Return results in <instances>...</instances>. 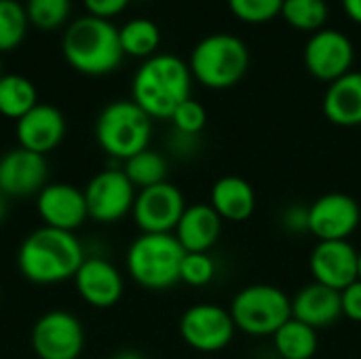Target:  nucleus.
I'll return each instance as SVG.
<instances>
[{
	"label": "nucleus",
	"instance_id": "nucleus-22",
	"mask_svg": "<svg viewBox=\"0 0 361 359\" xmlns=\"http://www.w3.org/2000/svg\"><path fill=\"white\" fill-rule=\"evenodd\" d=\"M216 214L226 222H243L254 214L256 195L247 180L239 176H224L212 188V203Z\"/></svg>",
	"mask_w": 361,
	"mask_h": 359
},
{
	"label": "nucleus",
	"instance_id": "nucleus-32",
	"mask_svg": "<svg viewBox=\"0 0 361 359\" xmlns=\"http://www.w3.org/2000/svg\"><path fill=\"white\" fill-rule=\"evenodd\" d=\"M169 121L173 123V127H176L178 133L195 138V135L205 127V123H207V112H205V108H203L197 99L188 97L186 102H182V104L176 108V112L171 114Z\"/></svg>",
	"mask_w": 361,
	"mask_h": 359
},
{
	"label": "nucleus",
	"instance_id": "nucleus-39",
	"mask_svg": "<svg viewBox=\"0 0 361 359\" xmlns=\"http://www.w3.org/2000/svg\"><path fill=\"white\" fill-rule=\"evenodd\" d=\"M0 76H2V63H0Z\"/></svg>",
	"mask_w": 361,
	"mask_h": 359
},
{
	"label": "nucleus",
	"instance_id": "nucleus-36",
	"mask_svg": "<svg viewBox=\"0 0 361 359\" xmlns=\"http://www.w3.org/2000/svg\"><path fill=\"white\" fill-rule=\"evenodd\" d=\"M112 359H148L146 355H142L140 351H131V349H125V351H118Z\"/></svg>",
	"mask_w": 361,
	"mask_h": 359
},
{
	"label": "nucleus",
	"instance_id": "nucleus-6",
	"mask_svg": "<svg viewBox=\"0 0 361 359\" xmlns=\"http://www.w3.org/2000/svg\"><path fill=\"white\" fill-rule=\"evenodd\" d=\"M150 135L152 118L133 99L108 104L95 121V140L112 159L127 161L146 150Z\"/></svg>",
	"mask_w": 361,
	"mask_h": 359
},
{
	"label": "nucleus",
	"instance_id": "nucleus-12",
	"mask_svg": "<svg viewBox=\"0 0 361 359\" xmlns=\"http://www.w3.org/2000/svg\"><path fill=\"white\" fill-rule=\"evenodd\" d=\"M353 55V42L347 34L332 28H322L307 40L305 66L315 78L334 83L336 78L351 72Z\"/></svg>",
	"mask_w": 361,
	"mask_h": 359
},
{
	"label": "nucleus",
	"instance_id": "nucleus-30",
	"mask_svg": "<svg viewBox=\"0 0 361 359\" xmlns=\"http://www.w3.org/2000/svg\"><path fill=\"white\" fill-rule=\"evenodd\" d=\"M216 275V262L207 252H186L180 267V281L188 286H205Z\"/></svg>",
	"mask_w": 361,
	"mask_h": 359
},
{
	"label": "nucleus",
	"instance_id": "nucleus-37",
	"mask_svg": "<svg viewBox=\"0 0 361 359\" xmlns=\"http://www.w3.org/2000/svg\"><path fill=\"white\" fill-rule=\"evenodd\" d=\"M4 218H6V199H4V195H0V224Z\"/></svg>",
	"mask_w": 361,
	"mask_h": 359
},
{
	"label": "nucleus",
	"instance_id": "nucleus-18",
	"mask_svg": "<svg viewBox=\"0 0 361 359\" xmlns=\"http://www.w3.org/2000/svg\"><path fill=\"white\" fill-rule=\"evenodd\" d=\"M15 133L21 148L44 157L61 144L66 135V118L55 106L36 104L17 121Z\"/></svg>",
	"mask_w": 361,
	"mask_h": 359
},
{
	"label": "nucleus",
	"instance_id": "nucleus-2",
	"mask_svg": "<svg viewBox=\"0 0 361 359\" xmlns=\"http://www.w3.org/2000/svg\"><path fill=\"white\" fill-rule=\"evenodd\" d=\"M192 74L186 61L161 53L148 57L131 83L133 102L150 118H171L176 108L190 97Z\"/></svg>",
	"mask_w": 361,
	"mask_h": 359
},
{
	"label": "nucleus",
	"instance_id": "nucleus-31",
	"mask_svg": "<svg viewBox=\"0 0 361 359\" xmlns=\"http://www.w3.org/2000/svg\"><path fill=\"white\" fill-rule=\"evenodd\" d=\"M235 17L247 23H262L281 15L283 0H228Z\"/></svg>",
	"mask_w": 361,
	"mask_h": 359
},
{
	"label": "nucleus",
	"instance_id": "nucleus-8",
	"mask_svg": "<svg viewBox=\"0 0 361 359\" xmlns=\"http://www.w3.org/2000/svg\"><path fill=\"white\" fill-rule=\"evenodd\" d=\"M89 218L99 224L123 220L135 203V186L123 169H106L89 180L82 188Z\"/></svg>",
	"mask_w": 361,
	"mask_h": 359
},
{
	"label": "nucleus",
	"instance_id": "nucleus-17",
	"mask_svg": "<svg viewBox=\"0 0 361 359\" xmlns=\"http://www.w3.org/2000/svg\"><path fill=\"white\" fill-rule=\"evenodd\" d=\"M74 286L78 296L95 309L114 307L125 290L123 275L112 262L104 258H85L74 275Z\"/></svg>",
	"mask_w": 361,
	"mask_h": 359
},
{
	"label": "nucleus",
	"instance_id": "nucleus-33",
	"mask_svg": "<svg viewBox=\"0 0 361 359\" xmlns=\"http://www.w3.org/2000/svg\"><path fill=\"white\" fill-rule=\"evenodd\" d=\"M343 315L351 322H361V281H353L341 292Z\"/></svg>",
	"mask_w": 361,
	"mask_h": 359
},
{
	"label": "nucleus",
	"instance_id": "nucleus-11",
	"mask_svg": "<svg viewBox=\"0 0 361 359\" xmlns=\"http://www.w3.org/2000/svg\"><path fill=\"white\" fill-rule=\"evenodd\" d=\"M184 209L186 203L180 188L169 182H161L157 186L142 188L135 195V203L131 212L142 233L167 235L176 231Z\"/></svg>",
	"mask_w": 361,
	"mask_h": 359
},
{
	"label": "nucleus",
	"instance_id": "nucleus-26",
	"mask_svg": "<svg viewBox=\"0 0 361 359\" xmlns=\"http://www.w3.org/2000/svg\"><path fill=\"white\" fill-rule=\"evenodd\" d=\"M123 171L129 178V182L135 188L142 190V188H150V186H157V184L165 182V178H167V161L157 150L146 148V150L137 152L135 157L127 159Z\"/></svg>",
	"mask_w": 361,
	"mask_h": 359
},
{
	"label": "nucleus",
	"instance_id": "nucleus-5",
	"mask_svg": "<svg viewBox=\"0 0 361 359\" xmlns=\"http://www.w3.org/2000/svg\"><path fill=\"white\" fill-rule=\"evenodd\" d=\"M188 68L201 85L209 89H228L245 76L250 51L235 34H209L192 49Z\"/></svg>",
	"mask_w": 361,
	"mask_h": 359
},
{
	"label": "nucleus",
	"instance_id": "nucleus-29",
	"mask_svg": "<svg viewBox=\"0 0 361 359\" xmlns=\"http://www.w3.org/2000/svg\"><path fill=\"white\" fill-rule=\"evenodd\" d=\"M27 19L38 30H57L66 23L70 15V0H27L25 4Z\"/></svg>",
	"mask_w": 361,
	"mask_h": 359
},
{
	"label": "nucleus",
	"instance_id": "nucleus-19",
	"mask_svg": "<svg viewBox=\"0 0 361 359\" xmlns=\"http://www.w3.org/2000/svg\"><path fill=\"white\" fill-rule=\"evenodd\" d=\"M343 315L341 292L324 284H309L292 298V317L311 326L313 330L336 324Z\"/></svg>",
	"mask_w": 361,
	"mask_h": 359
},
{
	"label": "nucleus",
	"instance_id": "nucleus-14",
	"mask_svg": "<svg viewBox=\"0 0 361 359\" xmlns=\"http://www.w3.org/2000/svg\"><path fill=\"white\" fill-rule=\"evenodd\" d=\"M36 209L44 226L74 233L89 218L85 193L66 182L47 184L36 195Z\"/></svg>",
	"mask_w": 361,
	"mask_h": 359
},
{
	"label": "nucleus",
	"instance_id": "nucleus-3",
	"mask_svg": "<svg viewBox=\"0 0 361 359\" xmlns=\"http://www.w3.org/2000/svg\"><path fill=\"white\" fill-rule=\"evenodd\" d=\"M61 51L66 61L76 72L89 76H102L116 70L125 55L118 28H114L108 19L93 15L78 17L66 28Z\"/></svg>",
	"mask_w": 361,
	"mask_h": 359
},
{
	"label": "nucleus",
	"instance_id": "nucleus-20",
	"mask_svg": "<svg viewBox=\"0 0 361 359\" xmlns=\"http://www.w3.org/2000/svg\"><path fill=\"white\" fill-rule=\"evenodd\" d=\"M222 233V218L209 203H195L184 209L173 237L184 252H209Z\"/></svg>",
	"mask_w": 361,
	"mask_h": 359
},
{
	"label": "nucleus",
	"instance_id": "nucleus-28",
	"mask_svg": "<svg viewBox=\"0 0 361 359\" xmlns=\"http://www.w3.org/2000/svg\"><path fill=\"white\" fill-rule=\"evenodd\" d=\"M25 6L17 0H0V53L17 49L27 32Z\"/></svg>",
	"mask_w": 361,
	"mask_h": 359
},
{
	"label": "nucleus",
	"instance_id": "nucleus-4",
	"mask_svg": "<svg viewBox=\"0 0 361 359\" xmlns=\"http://www.w3.org/2000/svg\"><path fill=\"white\" fill-rule=\"evenodd\" d=\"M186 252L173 237L142 233L127 250V271L146 290H169L180 281V267Z\"/></svg>",
	"mask_w": 361,
	"mask_h": 359
},
{
	"label": "nucleus",
	"instance_id": "nucleus-9",
	"mask_svg": "<svg viewBox=\"0 0 361 359\" xmlns=\"http://www.w3.org/2000/svg\"><path fill=\"white\" fill-rule=\"evenodd\" d=\"M235 322L231 311L220 305L201 303L190 307L180 320L182 341L201 353H216L231 345L235 336Z\"/></svg>",
	"mask_w": 361,
	"mask_h": 359
},
{
	"label": "nucleus",
	"instance_id": "nucleus-25",
	"mask_svg": "<svg viewBox=\"0 0 361 359\" xmlns=\"http://www.w3.org/2000/svg\"><path fill=\"white\" fill-rule=\"evenodd\" d=\"M118 38L125 55L152 57L161 42V32L154 21L146 17H137L127 21L123 28H118Z\"/></svg>",
	"mask_w": 361,
	"mask_h": 359
},
{
	"label": "nucleus",
	"instance_id": "nucleus-35",
	"mask_svg": "<svg viewBox=\"0 0 361 359\" xmlns=\"http://www.w3.org/2000/svg\"><path fill=\"white\" fill-rule=\"evenodd\" d=\"M343 6L353 21L361 23V0H343Z\"/></svg>",
	"mask_w": 361,
	"mask_h": 359
},
{
	"label": "nucleus",
	"instance_id": "nucleus-7",
	"mask_svg": "<svg viewBox=\"0 0 361 359\" xmlns=\"http://www.w3.org/2000/svg\"><path fill=\"white\" fill-rule=\"evenodd\" d=\"M228 311L237 330L250 336H273L292 320V298L277 286L256 284L243 288Z\"/></svg>",
	"mask_w": 361,
	"mask_h": 359
},
{
	"label": "nucleus",
	"instance_id": "nucleus-34",
	"mask_svg": "<svg viewBox=\"0 0 361 359\" xmlns=\"http://www.w3.org/2000/svg\"><path fill=\"white\" fill-rule=\"evenodd\" d=\"M131 0H85V6H87L89 15L110 21V17H114L121 11H125V6Z\"/></svg>",
	"mask_w": 361,
	"mask_h": 359
},
{
	"label": "nucleus",
	"instance_id": "nucleus-10",
	"mask_svg": "<svg viewBox=\"0 0 361 359\" xmlns=\"http://www.w3.org/2000/svg\"><path fill=\"white\" fill-rule=\"evenodd\" d=\"M32 349L38 359H78L85 330L68 311H49L32 328Z\"/></svg>",
	"mask_w": 361,
	"mask_h": 359
},
{
	"label": "nucleus",
	"instance_id": "nucleus-24",
	"mask_svg": "<svg viewBox=\"0 0 361 359\" xmlns=\"http://www.w3.org/2000/svg\"><path fill=\"white\" fill-rule=\"evenodd\" d=\"M273 343L281 359H311L317 351V330L292 317L273 334Z\"/></svg>",
	"mask_w": 361,
	"mask_h": 359
},
{
	"label": "nucleus",
	"instance_id": "nucleus-27",
	"mask_svg": "<svg viewBox=\"0 0 361 359\" xmlns=\"http://www.w3.org/2000/svg\"><path fill=\"white\" fill-rule=\"evenodd\" d=\"M281 15L296 30L317 32L326 25L330 11L326 0H283Z\"/></svg>",
	"mask_w": 361,
	"mask_h": 359
},
{
	"label": "nucleus",
	"instance_id": "nucleus-15",
	"mask_svg": "<svg viewBox=\"0 0 361 359\" xmlns=\"http://www.w3.org/2000/svg\"><path fill=\"white\" fill-rule=\"evenodd\" d=\"M49 165L42 154L30 152L21 146L0 157V195L32 197L47 186Z\"/></svg>",
	"mask_w": 361,
	"mask_h": 359
},
{
	"label": "nucleus",
	"instance_id": "nucleus-1",
	"mask_svg": "<svg viewBox=\"0 0 361 359\" xmlns=\"http://www.w3.org/2000/svg\"><path fill=\"white\" fill-rule=\"evenodd\" d=\"M85 262V250L74 233L57 229H36L17 254L19 273L36 286H53L74 279Z\"/></svg>",
	"mask_w": 361,
	"mask_h": 359
},
{
	"label": "nucleus",
	"instance_id": "nucleus-23",
	"mask_svg": "<svg viewBox=\"0 0 361 359\" xmlns=\"http://www.w3.org/2000/svg\"><path fill=\"white\" fill-rule=\"evenodd\" d=\"M36 104H38V93L30 78L21 74L0 76V114L2 116L19 121Z\"/></svg>",
	"mask_w": 361,
	"mask_h": 359
},
{
	"label": "nucleus",
	"instance_id": "nucleus-38",
	"mask_svg": "<svg viewBox=\"0 0 361 359\" xmlns=\"http://www.w3.org/2000/svg\"><path fill=\"white\" fill-rule=\"evenodd\" d=\"M357 281H361V252H357Z\"/></svg>",
	"mask_w": 361,
	"mask_h": 359
},
{
	"label": "nucleus",
	"instance_id": "nucleus-13",
	"mask_svg": "<svg viewBox=\"0 0 361 359\" xmlns=\"http://www.w3.org/2000/svg\"><path fill=\"white\" fill-rule=\"evenodd\" d=\"M361 209L357 201L345 193H328L311 203L307 226L319 241H347L360 226Z\"/></svg>",
	"mask_w": 361,
	"mask_h": 359
},
{
	"label": "nucleus",
	"instance_id": "nucleus-16",
	"mask_svg": "<svg viewBox=\"0 0 361 359\" xmlns=\"http://www.w3.org/2000/svg\"><path fill=\"white\" fill-rule=\"evenodd\" d=\"M309 264L313 279L332 290L343 292L357 281V250L349 241H319Z\"/></svg>",
	"mask_w": 361,
	"mask_h": 359
},
{
	"label": "nucleus",
	"instance_id": "nucleus-21",
	"mask_svg": "<svg viewBox=\"0 0 361 359\" xmlns=\"http://www.w3.org/2000/svg\"><path fill=\"white\" fill-rule=\"evenodd\" d=\"M324 114L341 127L361 125V72H347L330 83L324 95Z\"/></svg>",
	"mask_w": 361,
	"mask_h": 359
}]
</instances>
